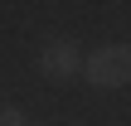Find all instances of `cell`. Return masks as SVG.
Wrapping results in <instances>:
<instances>
[{"mask_svg": "<svg viewBox=\"0 0 131 126\" xmlns=\"http://www.w3.org/2000/svg\"><path fill=\"white\" fill-rule=\"evenodd\" d=\"M83 78L88 87L97 92H112V87H126L131 83V44H102L83 58Z\"/></svg>", "mask_w": 131, "mask_h": 126, "instance_id": "obj_1", "label": "cell"}, {"mask_svg": "<svg viewBox=\"0 0 131 126\" xmlns=\"http://www.w3.org/2000/svg\"><path fill=\"white\" fill-rule=\"evenodd\" d=\"M83 58L88 53H78V39H53V44L39 49V73L53 78V83H68V78L83 73Z\"/></svg>", "mask_w": 131, "mask_h": 126, "instance_id": "obj_2", "label": "cell"}, {"mask_svg": "<svg viewBox=\"0 0 131 126\" xmlns=\"http://www.w3.org/2000/svg\"><path fill=\"white\" fill-rule=\"evenodd\" d=\"M0 126H29V117L19 107H0Z\"/></svg>", "mask_w": 131, "mask_h": 126, "instance_id": "obj_3", "label": "cell"}]
</instances>
